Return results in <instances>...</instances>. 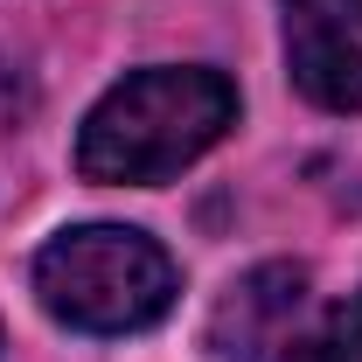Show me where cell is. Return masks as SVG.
Wrapping results in <instances>:
<instances>
[{
    "label": "cell",
    "mask_w": 362,
    "mask_h": 362,
    "mask_svg": "<svg viewBox=\"0 0 362 362\" xmlns=\"http://www.w3.org/2000/svg\"><path fill=\"white\" fill-rule=\"evenodd\" d=\"M237 126V84L209 63L133 70L84 112L77 168L90 181H168Z\"/></svg>",
    "instance_id": "obj_1"
},
{
    "label": "cell",
    "mask_w": 362,
    "mask_h": 362,
    "mask_svg": "<svg viewBox=\"0 0 362 362\" xmlns=\"http://www.w3.org/2000/svg\"><path fill=\"white\" fill-rule=\"evenodd\" d=\"M286 7V70L307 105L362 112V0H279Z\"/></svg>",
    "instance_id": "obj_3"
},
{
    "label": "cell",
    "mask_w": 362,
    "mask_h": 362,
    "mask_svg": "<svg viewBox=\"0 0 362 362\" xmlns=\"http://www.w3.org/2000/svg\"><path fill=\"white\" fill-rule=\"evenodd\" d=\"M35 300L77 334H139L175 307V258L146 230L84 223L42 244Z\"/></svg>",
    "instance_id": "obj_2"
},
{
    "label": "cell",
    "mask_w": 362,
    "mask_h": 362,
    "mask_svg": "<svg viewBox=\"0 0 362 362\" xmlns=\"http://www.w3.org/2000/svg\"><path fill=\"white\" fill-rule=\"evenodd\" d=\"M279 362H362V293H349L314 334H293Z\"/></svg>",
    "instance_id": "obj_5"
},
{
    "label": "cell",
    "mask_w": 362,
    "mask_h": 362,
    "mask_svg": "<svg viewBox=\"0 0 362 362\" xmlns=\"http://www.w3.org/2000/svg\"><path fill=\"white\" fill-rule=\"evenodd\" d=\"M300 307H307V272L300 265L244 272L209 314V349L223 362H279V349L293 341Z\"/></svg>",
    "instance_id": "obj_4"
}]
</instances>
